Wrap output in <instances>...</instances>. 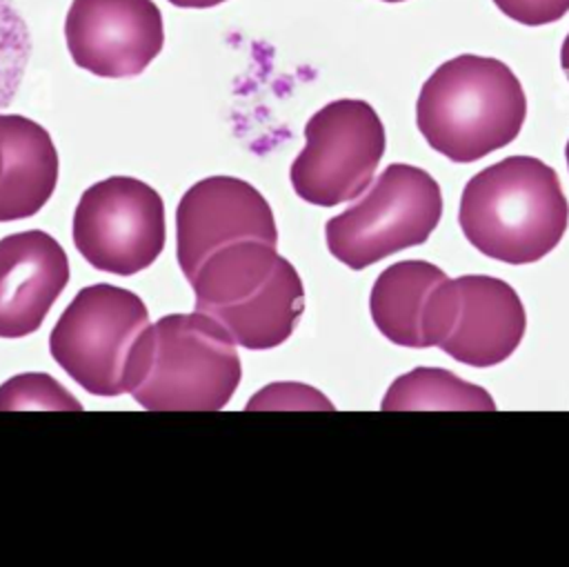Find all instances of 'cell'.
I'll use <instances>...</instances> for the list:
<instances>
[{
    "label": "cell",
    "instance_id": "1",
    "mask_svg": "<svg viewBox=\"0 0 569 567\" xmlns=\"http://www.w3.org/2000/svg\"><path fill=\"white\" fill-rule=\"evenodd\" d=\"M240 378L236 340L196 309L162 316L144 329L129 360L127 391L151 411H218Z\"/></svg>",
    "mask_w": 569,
    "mask_h": 567
},
{
    "label": "cell",
    "instance_id": "2",
    "mask_svg": "<svg viewBox=\"0 0 569 567\" xmlns=\"http://www.w3.org/2000/svg\"><path fill=\"white\" fill-rule=\"evenodd\" d=\"M458 222L485 256L529 265L560 242L569 202L549 165L531 156H509L471 176L462 189Z\"/></svg>",
    "mask_w": 569,
    "mask_h": 567
},
{
    "label": "cell",
    "instance_id": "3",
    "mask_svg": "<svg viewBox=\"0 0 569 567\" xmlns=\"http://www.w3.org/2000/svg\"><path fill=\"white\" fill-rule=\"evenodd\" d=\"M527 96L500 60L462 53L442 62L422 84L416 125L427 145L451 162H476L516 140Z\"/></svg>",
    "mask_w": 569,
    "mask_h": 567
},
{
    "label": "cell",
    "instance_id": "4",
    "mask_svg": "<svg viewBox=\"0 0 569 567\" xmlns=\"http://www.w3.org/2000/svg\"><path fill=\"white\" fill-rule=\"evenodd\" d=\"M196 309L216 318L244 349H273L305 311V287L278 245L244 238L211 251L187 278Z\"/></svg>",
    "mask_w": 569,
    "mask_h": 567
},
{
    "label": "cell",
    "instance_id": "5",
    "mask_svg": "<svg viewBox=\"0 0 569 567\" xmlns=\"http://www.w3.org/2000/svg\"><path fill=\"white\" fill-rule=\"evenodd\" d=\"M440 213L442 193L433 176L420 167L393 162L356 205L327 220V249L358 271L427 242Z\"/></svg>",
    "mask_w": 569,
    "mask_h": 567
},
{
    "label": "cell",
    "instance_id": "6",
    "mask_svg": "<svg viewBox=\"0 0 569 567\" xmlns=\"http://www.w3.org/2000/svg\"><path fill=\"white\" fill-rule=\"evenodd\" d=\"M149 311L129 289L98 282L80 289L49 334L53 360L84 391H127L131 354L149 327Z\"/></svg>",
    "mask_w": 569,
    "mask_h": 567
},
{
    "label": "cell",
    "instance_id": "7",
    "mask_svg": "<svg viewBox=\"0 0 569 567\" xmlns=\"http://www.w3.org/2000/svg\"><path fill=\"white\" fill-rule=\"evenodd\" d=\"M385 145L382 120L369 102L333 100L305 125V147L289 169L291 187L318 207L358 198L373 180Z\"/></svg>",
    "mask_w": 569,
    "mask_h": 567
},
{
    "label": "cell",
    "instance_id": "8",
    "mask_svg": "<svg viewBox=\"0 0 569 567\" xmlns=\"http://www.w3.org/2000/svg\"><path fill=\"white\" fill-rule=\"evenodd\" d=\"M164 202L147 182L111 176L87 187L73 211V245L96 269L133 276L164 247Z\"/></svg>",
    "mask_w": 569,
    "mask_h": 567
},
{
    "label": "cell",
    "instance_id": "9",
    "mask_svg": "<svg viewBox=\"0 0 569 567\" xmlns=\"http://www.w3.org/2000/svg\"><path fill=\"white\" fill-rule=\"evenodd\" d=\"M64 40L80 69L100 78H133L162 51V13L153 0H73Z\"/></svg>",
    "mask_w": 569,
    "mask_h": 567
},
{
    "label": "cell",
    "instance_id": "10",
    "mask_svg": "<svg viewBox=\"0 0 569 567\" xmlns=\"http://www.w3.org/2000/svg\"><path fill=\"white\" fill-rule=\"evenodd\" d=\"M244 238L278 245L273 211L253 185L233 176H209L182 193L176 209V258L184 278L211 251Z\"/></svg>",
    "mask_w": 569,
    "mask_h": 567
},
{
    "label": "cell",
    "instance_id": "11",
    "mask_svg": "<svg viewBox=\"0 0 569 567\" xmlns=\"http://www.w3.org/2000/svg\"><path fill=\"white\" fill-rule=\"evenodd\" d=\"M527 327L516 289L493 276H460L451 280L449 316L440 349L471 367L507 360Z\"/></svg>",
    "mask_w": 569,
    "mask_h": 567
},
{
    "label": "cell",
    "instance_id": "12",
    "mask_svg": "<svg viewBox=\"0 0 569 567\" xmlns=\"http://www.w3.org/2000/svg\"><path fill=\"white\" fill-rule=\"evenodd\" d=\"M69 282V258L60 242L29 229L0 240V338H24L40 329Z\"/></svg>",
    "mask_w": 569,
    "mask_h": 567
},
{
    "label": "cell",
    "instance_id": "13",
    "mask_svg": "<svg viewBox=\"0 0 569 567\" xmlns=\"http://www.w3.org/2000/svg\"><path fill=\"white\" fill-rule=\"evenodd\" d=\"M49 131L20 113H0V222L36 216L58 185Z\"/></svg>",
    "mask_w": 569,
    "mask_h": 567
},
{
    "label": "cell",
    "instance_id": "14",
    "mask_svg": "<svg viewBox=\"0 0 569 567\" xmlns=\"http://www.w3.org/2000/svg\"><path fill=\"white\" fill-rule=\"evenodd\" d=\"M449 276L427 260H400L373 282L369 311L378 331L402 347H429L440 285Z\"/></svg>",
    "mask_w": 569,
    "mask_h": 567
},
{
    "label": "cell",
    "instance_id": "15",
    "mask_svg": "<svg viewBox=\"0 0 569 567\" xmlns=\"http://www.w3.org/2000/svg\"><path fill=\"white\" fill-rule=\"evenodd\" d=\"M493 398L478 385L438 367H416L391 382L382 409H487Z\"/></svg>",
    "mask_w": 569,
    "mask_h": 567
},
{
    "label": "cell",
    "instance_id": "16",
    "mask_svg": "<svg viewBox=\"0 0 569 567\" xmlns=\"http://www.w3.org/2000/svg\"><path fill=\"white\" fill-rule=\"evenodd\" d=\"M31 56V36L11 0H0V109L9 107L22 84Z\"/></svg>",
    "mask_w": 569,
    "mask_h": 567
},
{
    "label": "cell",
    "instance_id": "17",
    "mask_svg": "<svg viewBox=\"0 0 569 567\" xmlns=\"http://www.w3.org/2000/svg\"><path fill=\"white\" fill-rule=\"evenodd\" d=\"M0 409L82 411L80 400L49 374H18L0 385Z\"/></svg>",
    "mask_w": 569,
    "mask_h": 567
},
{
    "label": "cell",
    "instance_id": "18",
    "mask_svg": "<svg viewBox=\"0 0 569 567\" xmlns=\"http://www.w3.org/2000/svg\"><path fill=\"white\" fill-rule=\"evenodd\" d=\"M253 409H333V405L309 385L273 382L251 396L247 411Z\"/></svg>",
    "mask_w": 569,
    "mask_h": 567
},
{
    "label": "cell",
    "instance_id": "19",
    "mask_svg": "<svg viewBox=\"0 0 569 567\" xmlns=\"http://www.w3.org/2000/svg\"><path fill=\"white\" fill-rule=\"evenodd\" d=\"M493 4L507 18L527 27L556 22L569 11V0H493Z\"/></svg>",
    "mask_w": 569,
    "mask_h": 567
},
{
    "label": "cell",
    "instance_id": "20",
    "mask_svg": "<svg viewBox=\"0 0 569 567\" xmlns=\"http://www.w3.org/2000/svg\"><path fill=\"white\" fill-rule=\"evenodd\" d=\"M173 7H184V9H209L216 4H222L227 0H169Z\"/></svg>",
    "mask_w": 569,
    "mask_h": 567
},
{
    "label": "cell",
    "instance_id": "21",
    "mask_svg": "<svg viewBox=\"0 0 569 567\" xmlns=\"http://www.w3.org/2000/svg\"><path fill=\"white\" fill-rule=\"evenodd\" d=\"M560 64H562V69L569 78V33H567V38L562 40V47H560Z\"/></svg>",
    "mask_w": 569,
    "mask_h": 567
},
{
    "label": "cell",
    "instance_id": "22",
    "mask_svg": "<svg viewBox=\"0 0 569 567\" xmlns=\"http://www.w3.org/2000/svg\"><path fill=\"white\" fill-rule=\"evenodd\" d=\"M565 156H567V167H569V142H567V147H565Z\"/></svg>",
    "mask_w": 569,
    "mask_h": 567
},
{
    "label": "cell",
    "instance_id": "23",
    "mask_svg": "<svg viewBox=\"0 0 569 567\" xmlns=\"http://www.w3.org/2000/svg\"><path fill=\"white\" fill-rule=\"evenodd\" d=\"M382 2H405V0H382Z\"/></svg>",
    "mask_w": 569,
    "mask_h": 567
}]
</instances>
